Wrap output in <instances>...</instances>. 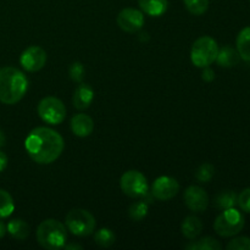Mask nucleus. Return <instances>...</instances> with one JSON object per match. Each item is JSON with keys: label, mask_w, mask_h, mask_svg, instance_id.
Wrapping results in <instances>:
<instances>
[{"label": "nucleus", "mask_w": 250, "mask_h": 250, "mask_svg": "<svg viewBox=\"0 0 250 250\" xmlns=\"http://www.w3.org/2000/svg\"><path fill=\"white\" fill-rule=\"evenodd\" d=\"M24 148L33 161L42 165L54 163L62 154L65 143L60 133L48 127L32 129L24 141Z\"/></svg>", "instance_id": "1"}, {"label": "nucleus", "mask_w": 250, "mask_h": 250, "mask_svg": "<svg viewBox=\"0 0 250 250\" xmlns=\"http://www.w3.org/2000/svg\"><path fill=\"white\" fill-rule=\"evenodd\" d=\"M28 89V80L19 68H0V102L6 105L19 103Z\"/></svg>", "instance_id": "2"}, {"label": "nucleus", "mask_w": 250, "mask_h": 250, "mask_svg": "<svg viewBox=\"0 0 250 250\" xmlns=\"http://www.w3.org/2000/svg\"><path fill=\"white\" fill-rule=\"evenodd\" d=\"M37 241L48 250L63 248L67 241V231L65 225L54 219L44 220L37 229Z\"/></svg>", "instance_id": "3"}, {"label": "nucleus", "mask_w": 250, "mask_h": 250, "mask_svg": "<svg viewBox=\"0 0 250 250\" xmlns=\"http://www.w3.org/2000/svg\"><path fill=\"white\" fill-rule=\"evenodd\" d=\"M219 45L216 41L209 36H203L193 43L190 49V60L197 67L204 68L216 60Z\"/></svg>", "instance_id": "4"}, {"label": "nucleus", "mask_w": 250, "mask_h": 250, "mask_svg": "<svg viewBox=\"0 0 250 250\" xmlns=\"http://www.w3.org/2000/svg\"><path fill=\"white\" fill-rule=\"evenodd\" d=\"M244 216L241 211L234 208L226 209L216 217L214 224V229L219 236L221 237H233L237 236L243 229Z\"/></svg>", "instance_id": "5"}, {"label": "nucleus", "mask_w": 250, "mask_h": 250, "mask_svg": "<svg viewBox=\"0 0 250 250\" xmlns=\"http://www.w3.org/2000/svg\"><path fill=\"white\" fill-rule=\"evenodd\" d=\"M66 227L71 233L78 237H87L94 232L97 222L88 210L73 209L66 215Z\"/></svg>", "instance_id": "6"}, {"label": "nucleus", "mask_w": 250, "mask_h": 250, "mask_svg": "<svg viewBox=\"0 0 250 250\" xmlns=\"http://www.w3.org/2000/svg\"><path fill=\"white\" fill-rule=\"evenodd\" d=\"M38 115L49 125H60L66 117V106L55 97H46L38 104Z\"/></svg>", "instance_id": "7"}, {"label": "nucleus", "mask_w": 250, "mask_h": 250, "mask_svg": "<svg viewBox=\"0 0 250 250\" xmlns=\"http://www.w3.org/2000/svg\"><path fill=\"white\" fill-rule=\"evenodd\" d=\"M122 192L131 198H141L148 193V181L146 176L137 170H129L120 180Z\"/></svg>", "instance_id": "8"}, {"label": "nucleus", "mask_w": 250, "mask_h": 250, "mask_svg": "<svg viewBox=\"0 0 250 250\" xmlns=\"http://www.w3.org/2000/svg\"><path fill=\"white\" fill-rule=\"evenodd\" d=\"M178 192H180V185L177 180L170 176H161L156 178L151 186V195L161 202L172 199L177 195Z\"/></svg>", "instance_id": "9"}, {"label": "nucleus", "mask_w": 250, "mask_h": 250, "mask_svg": "<svg viewBox=\"0 0 250 250\" xmlns=\"http://www.w3.org/2000/svg\"><path fill=\"white\" fill-rule=\"evenodd\" d=\"M117 24L127 33H136L144 26L143 12L133 7H126L117 15Z\"/></svg>", "instance_id": "10"}, {"label": "nucleus", "mask_w": 250, "mask_h": 250, "mask_svg": "<svg viewBox=\"0 0 250 250\" xmlns=\"http://www.w3.org/2000/svg\"><path fill=\"white\" fill-rule=\"evenodd\" d=\"M20 63L23 70L28 72H37L42 70L46 63V53L43 48L32 45L27 48L20 58Z\"/></svg>", "instance_id": "11"}, {"label": "nucleus", "mask_w": 250, "mask_h": 250, "mask_svg": "<svg viewBox=\"0 0 250 250\" xmlns=\"http://www.w3.org/2000/svg\"><path fill=\"white\" fill-rule=\"evenodd\" d=\"M185 203L194 212H204L209 205L207 192L199 186H190L185 192Z\"/></svg>", "instance_id": "12"}, {"label": "nucleus", "mask_w": 250, "mask_h": 250, "mask_svg": "<svg viewBox=\"0 0 250 250\" xmlns=\"http://www.w3.org/2000/svg\"><path fill=\"white\" fill-rule=\"evenodd\" d=\"M71 129L75 136L84 138V137L92 134L93 129H94V121L88 115L77 114L71 120Z\"/></svg>", "instance_id": "13"}, {"label": "nucleus", "mask_w": 250, "mask_h": 250, "mask_svg": "<svg viewBox=\"0 0 250 250\" xmlns=\"http://www.w3.org/2000/svg\"><path fill=\"white\" fill-rule=\"evenodd\" d=\"M93 99H94V90L89 84L80 83L73 93L72 103L73 106L77 110H85L90 106Z\"/></svg>", "instance_id": "14"}, {"label": "nucleus", "mask_w": 250, "mask_h": 250, "mask_svg": "<svg viewBox=\"0 0 250 250\" xmlns=\"http://www.w3.org/2000/svg\"><path fill=\"white\" fill-rule=\"evenodd\" d=\"M141 11L153 17H159L167 11V0H138Z\"/></svg>", "instance_id": "15"}, {"label": "nucleus", "mask_w": 250, "mask_h": 250, "mask_svg": "<svg viewBox=\"0 0 250 250\" xmlns=\"http://www.w3.org/2000/svg\"><path fill=\"white\" fill-rule=\"evenodd\" d=\"M182 234L189 241H194L203 231V222L197 216H188L183 220L181 226Z\"/></svg>", "instance_id": "16"}, {"label": "nucleus", "mask_w": 250, "mask_h": 250, "mask_svg": "<svg viewBox=\"0 0 250 250\" xmlns=\"http://www.w3.org/2000/svg\"><path fill=\"white\" fill-rule=\"evenodd\" d=\"M239 59H241V56H239L237 49L226 45L224 48L219 49V53H217L215 61L222 67H233L239 62Z\"/></svg>", "instance_id": "17"}, {"label": "nucleus", "mask_w": 250, "mask_h": 250, "mask_svg": "<svg viewBox=\"0 0 250 250\" xmlns=\"http://www.w3.org/2000/svg\"><path fill=\"white\" fill-rule=\"evenodd\" d=\"M237 51L241 59L250 62V26L242 29L237 37Z\"/></svg>", "instance_id": "18"}, {"label": "nucleus", "mask_w": 250, "mask_h": 250, "mask_svg": "<svg viewBox=\"0 0 250 250\" xmlns=\"http://www.w3.org/2000/svg\"><path fill=\"white\" fill-rule=\"evenodd\" d=\"M7 232L19 241H24L29 234V226L21 219H15L7 224Z\"/></svg>", "instance_id": "19"}, {"label": "nucleus", "mask_w": 250, "mask_h": 250, "mask_svg": "<svg viewBox=\"0 0 250 250\" xmlns=\"http://www.w3.org/2000/svg\"><path fill=\"white\" fill-rule=\"evenodd\" d=\"M185 248L188 250H220L222 248V246L220 244L219 241H216L212 237H204L199 241L190 242Z\"/></svg>", "instance_id": "20"}, {"label": "nucleus", "mask_w": 250, "mask_h": 250, "mask_svg": "<svg viewBox=\"0 0 250 250\" xmlns=\"http://www.w3.org/2000/svg\"><path fill=\"white\" fill-rule=\"evenodd\" d=\"M237 204V194L233 190H224L215 198V205L220 210H226L234 208Z\"/></svg>", "instance_id": "21"}, {"label": "nucleus", "mask_w": 250, "mask_h": 250, "mask_svg": "<svg viewBox=\"0 0 250 250\" xmlns=\"http://www.w3.org/2000/svg\"><path fill=\"white\" fill-rule=\"evenodd\" d=\"M148 203L146 200H139V202L133 203V204L129 207L128 210V215H129V219L132 221H136L139 222L142 221L143 219H146V216L148 215Z\"/></svg>", "instance_id": "22"}, {"label": "nucleus", "mask_w": 250, "mask_h": 250, "mask_svg": "<svg viewBox=\"0 0 250 250\" xmlns=\"http://www.w3.org/2000/svg\"><path fill=\"white\" fill-rule=\"evenodd\" d=\"M15 204L11 195L4 189H0V219H6L14 212Z\"/></svg>", "instance_id": "23"}, {"label": "nucleus", "mask_w": 250, "mask_h": 250, "mask_svg": "<svg viewBox=\"0 0 250 250\" xmlns=\"http://www.w3.org/2000/svg\"><path fill=\"white\" fill-rule=\"evenodd\" d=\"M116 241V236H115L114 232L109 229H102L99 231L95 232L94 236V242L99 247L103 248H109Z\"/></svg>", "instance_id": "24"}, {"label": "nucleus", "mask_w": 250, "mask_h": 250, "mask_svg": "<svg viewBox=\"0 0 250 250\" xmlns=\"http://www.w3.org/2000/svg\"><path fill=\"white\" fill-rule=\"evenodd\" d=\"M183 2L188 11L195 16L205 14L209 7V0H183Z\"/></svg>", "instance_id": "25"}, {"label": "nucleus", "mask_w": 250, "mask_h": 250, "mask_svg": "<svg viewBox=\"0 0 250 250\" xmlns=\"http://www.w3.org/2000/svg\"><path fill=\"white\" fill-rule=\"evenodd\" d=\"M214 173H215L214 166H212L211 164L205 163L198 167L197 172H195V177H197V180L199 181V182L207 183L211 180Z\"/></svg>", "instance_id": "26"}, {"label": "nucleus", "mask_w": 250, "mask_h": 250, "mask_svg": "<svg viewBox=\"0 0 250 250\" xmlns=\"http://www.w3.org/2000/svg\"><path fill=\"white\" fill-rule=\"evenodd\" d=\"M68 73H70V77L73 82L82 83L83 78H84V66L81 62L76 61L68 68Z\"/></svg>", "instance_id": "27"}, {"label": "nucleus", "mask_w": 250, "mask_h": 250, "mask_svg": "<svg viewBox=\"0 0 250 250\" xmlns=\"http://www.w3.org/2000/svg\"><path fill=\"white\" fill-rule=\"evenodd\" d=\"M229 250H250V238L248 237H237L229 242L226 247Z\"/></svg>", "instance_id": "28"}, {"label": "nucleus", "mask_w": 250, "mask_h": 250, "mask_svg": "<svg viewBox=\"0 0 250 250\" xmlns=\"http://www.w3.org/2000/svg\"><path fill=\"white\" fill-rule=\"evenodd\" d=\"M237 204L241 208L242 211L250 214V187L239 193V195L237 197Z\"/></svg>", "instance_id": "29"}, {"label": "nucleus", "mask_w": 250, "mask_h": 250, "mask_svg": "<svg viewBox=\"0 0 250 250\" xmlns=\"http://www.w3.org/2000/svg\"><path fill=\"white\" fill-rule=\"evenodd\" d=\"M202 78L205 81V82H211V81H214L215 80L214 70H211L210 66L204 67V70H203V73H202Z\"/></svg>", "instance_id": "30"}, {"label": "nucleus", "mask_w": 250, "mask_h": 250, "mask_svg": "<svg viewBox=\"0 0 250 250\" xmlns=\"http://www.w3.org/2000/svg\"><path fill=\"white\" fill-rule=\"evenodd\" d=\"M6 166H7L6 154L2 153V151H0V172L5 170V168H6Z\"/></svg>", "instance_id": "31"}, {"label": "nucleus", "mask_w": 250, "mask_h": 250, "mask_svg": "<svg viewBox=\"0 0 250 250\" xmlns=\"http://www.w3.org/2000/svg\"><path fill=\"white\" fill-rule=\"evenodd\" d=\"M6 232H7L6 225H5L2 221H0V239H1L5 234H6Z\"/></svg>", "instance_id": "32"}, {"label": "nucleus", "mask_w": 250, "mask_h": 250, "mask_svg": "<svg viewBox=\"0 0 250 250\" xmlns=\"http://www.w3.org/2000/svg\"><path fill=\"white\" fill-rule=\"evenodd\" d=\"M63 249H66V250H70V249H82V246H80V244H75V243L65 244V246H63Z\"/></svg>", "instance_id": "33"}, {"label": "nucleus", "mask_w": 250, "mask_h": 250, "mask_svg": "<svg viewBox=\"0 0 250 250\" xmlns=\"http://www.w3.org/2000/svg\"><path fill=\"white\" fill-rule=\"evenodd\" d=\"M5 141H6V139H5L4 133H2V132L0 131V148H2V146H5Z\"/></svg>", "instance_id": "34"}, {"label": "nucleus", "mask_w": 250, "mask_h": 250, "mask_svg": "<svg viewBox=\"0 0 250 250\" xmlns=\"http://www.w3.org/2000/svg\"><path fill=\"white\" fill-rule=\"evenodd\" d=\"M249 1H250V0H249Z\"/></svg>", "instance_id": "35"}]
</instances>
